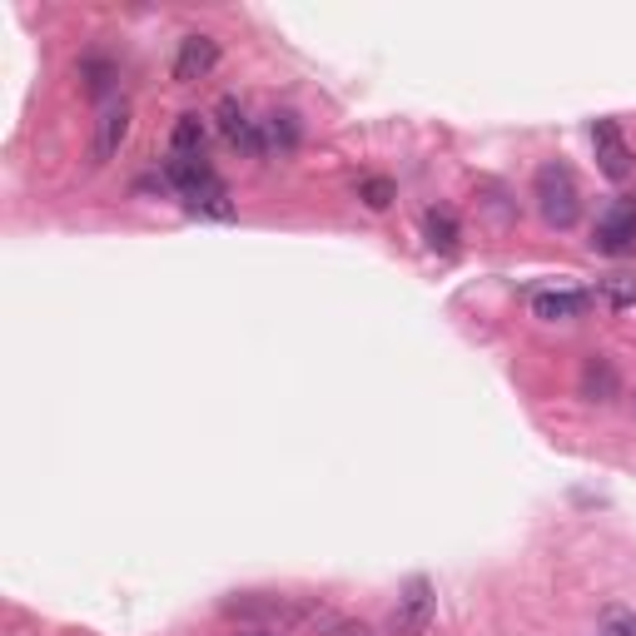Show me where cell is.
Here are the masks:
<instances>
[{
  "instance_id": "obj_15",
  "label": "cell",
  "mask_w": 636,
  "mask_h": 636,
  "mask_svg": "<svg viewBox=\"0 0 636 636\" xmlns=\"http://www.w3.org/2000/svg\"><path fill=\"white\" fill-rule=\"evenodd\" d=\"M597 294L607 309H632L636 304V274H607V279H597Z\"/></svg>"
},
{
  "instance_id": "obj_2",
  "label": "cell",
  "mask_w": 636,
  "mask_h": 636,
  "mask_svg": "<svg viewBox=\"0 0 636 636\" xmlns=\"http://www.w3.org/2000/svg\"><path fill=\"white\" fill-rule=\"evenodd\" d=\"M592 150H597V169L612 179V185H627L636 175V159H632V145L622 135L617 120H597L592 125Z\"/></svg>"
},
{
  "instance_id": "obj_10",
  "label": "cell",
  "mask_w": 636,
  "mask_h": 636,
  "mask_svg": "<svg viewBox=\"0 0 636 636\" xmlns=\"http://www.w3.org/2000/svg\"><path fill=\"white\" fill-rule=\"evenodd\" d=\"M587 309V294H572V289H547L533 299V314L547 318V324H562V318H577Z\"/></svg>"
},
{
  "instance_id": "obj_12",
  "label": "cell",
  "mask_w": 636,
  "mask_h": 636,
  "mask_svg": "<svg viewBox=\"0 0 636 636\" xmlns=\"http://www.w3.org/2000/svg\"><path fill=\"white\" fill-rule=\"evenodd\" d=\"M205 115H179L175 130H169V155H205Z\"/></svg>"
},
{
  "instance_id": "obj_9",
  "label": "cell",
  "mask_w": 636,
  "mask_h": 636,
  "mask_svg": "<svg viewBox=\"0 0 636 636\" xmlns=\"http://www.w3.org/2000/svg\"><path fill=\"white\" fill-rule=\"evenodd\" d=\"M423 235H428L433 254H458V244H463V229H458L453 209H428V215H423Z\"/></svg>"
},
{
  "instance_id": "obj_17",
  "label": "cell",
  "mask_w": 636,
  "mask_h": 636,
  "mask_svg": "<svg viewBox=\"0 0 636 636\" xmlns=\"http://www.w3.org/2000/svg\"><path fill=\"white\" fill-rule=\"evenodd\" d=\"M607 632L636 636V612H627V607H607Z\"/></svg>"
},
{
  "instance_id": "obj_3",
  "label": "cell",
  "mask_w": 636,
  "mask_h": 636,
  "mask_svg": "<svg viewBox=\"0 0 636 636\" xmlns=\"http://www.w3.org/2000/svg\"><path fill=\"white\" fill-rule=\"evenodd\" d=\"M592 249L612 254V259L636 254V205H632V199H617V205L597 219V229H592Z\"/></svg>"
},
{
  "instance_id": "obj_13",
  "label": "cell",
  "mask_w": 636,
  "mask_h": 636,
  "mask_svg": "<svg viewBox=\"0 0 636 636\" xmlns=\"http://www.w3.org/2000/svg\"><path fill=\"white\" fill-rule=\"evenodd\" d=\"M582 394L592 403H612L617 398V368H612L607 358H587V368H582Z\"/></svg>"
},
{
  "instance_id": "obj_11",
  "label": "cell",
  "mask_w": 636,
  "mask_h": 636,
  "mask_svg": "<svg viewBox=\"0 0 636 636\" xmlns=\"http://www.w3.org/2000/svg\"><path fill=\"white\" fill-rule=\"evenodd\" d=\"M259 130H264V155L269 150H294V145H299V115L274 110L269 120H259Z\"/></svg>"
},
{
  "instance_id": "obj_5",
  "label": "cell",
  "mask_w": 636,
  "mask_h": 636,
  "mask_svg": "<svg viewBox=\"0 0 636 636\" xmlns=\"http://www.w3.org/2000/svg\"><path fill=\"white\" fill-rule=\"evenodd\" d=\"M215 66H219V40L215 36H185L179 40V56H175V80L179 85L205 80Z\"/></svg>"
},
{
  "instance_id": "obj_1",
  "label": "cell",
  "mask_w": 636,
  "mask_h": 636,
  "mask_svg": "<svg viewBox=\"0 0 636 636\" xmlns=\"http://www.w3.org/2000/svg\"><path fill=\"white\" fill-rule=\"evenodd\" d=\"M533 199H537V215H543L547 229H572L582 219V189L577 175H572L562 159H547L533 179Z\"/></svg>"
},
{
  "instance_id": "obj_18",
  "label": "cell",
  "mask_w": 636,
  "mask_h": 636,
  "mask_svg": "<svg viewBox=\"0 0 636 636\" xmlns=\"http://www.w3.org/2000/svg\"><path fill=\"white\" fill-rule=\"evenodd\" d=\"M249 636H264V632H249Z\"/></svg>"
},
{
  "instance_id": "obj_8",
  "label": "cell",
  "mask_w": 636,
  "mask_h": 636,
  "mask_svg": "<svg viewBox=\"0 0 636 636\" xmlns=\"http://www.w3.org/2000/svg\"><path fill=\"white\" fill-rule=\"evenodd\" d=\"M165 179H169V185H175L185 199H195L199 189L219 185L215 165H209L205 155H169V159H165Z\"/></svg>"
},
{
  "instance_id": "obj_4",
  "label": "cell",
  "mask_w": 636,
  "mask_h": 636,
  "mask_svg": "<svg viewBox=\"0 0 636 636\" xmlns=\"http://www.w3.org/2000/svg\"><path fill=\"white\" fill-rule=\"evenodd\" d=\"M125 140H130V100L115 95V100H105L100 115H95V140H90L95 165H110Z\"/></svg>"
},
{
  "instance_id": "obj_14",
  "label": "cell",
  "mask_w": 636,
  "mask_h": 636,
  "mask_svg": "<svg viewBox=\"0 0 636 636\" xmlns=\"http://www.w3.org/2000/svg\"><path fill=\"white\" fill-rule=\"evenodd\" d=\"M185 209H189V215H199V219H235V199H229L225 179L209 185V189H199L195 199H185Z\"/></svg>"
},
{
  "instance_id": "obj_16",
  "label": "cell",
  "mask_w": 636,
  "mask_h": 636,
  "mask_svg": "<svg viewBox=\"0 0 636 636\" xmlns=\"http://www.w3.org/2000/svg\"><path fill=\"white\" fill-rule=\"evenodd\" d=\"M358 195H364L368 209H388V205H394V179L374 175V179H364V185H358Z\"/></svg>"
},
{
  "instance_id": "obj_6",
  "label": "cell",
  "mask_w": 636,
  "mask_h": 636,
  "mask_svg": "<svg viewBox=\"0 0 636 636\" xmlns=\"http://www.w3.org/2000/svg\"><path fill=\"white\" fill-rule=\"evenodd\" d=\"M215 115H219V130H225V140L235 145V150L264 155V130H259V120H249V115H244V105L235 100V95H225Z\"/></svg>"
},
{
  "instance_id": "obj_7",
  "label": "cell",
  "mask_w": 636,
  "mask_h": 636,
  "mask_svg": "<svg viewBox=\"0 0 636 636\" xmlns=\"http://www.w3.org/2000/svg\"><path fill=\"white\" fill-rule=\"evenodd\" d=\"M428 622H433V587H428L423 577H413L408 592L398 597L394 632H398V636H418V632H428Z\"/></svg>"
}]
</instances>
